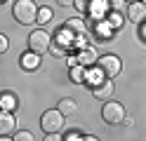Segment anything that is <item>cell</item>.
I'll return each mask as SVG.
<instances>
[{
  "instance_id": "277c9868",
  "label": "cell",
  "mask_w": 146,
  "mask_h": 141,
  "mask_svg": "<svg viewBox=\"0 0 146 141\" xmlns=\"http://www.w3.org/2000/svg\"><path fill=\"white\" fill-rule=\"evenodd\" d=\"M102 118H104L106 125H120L123 118H125V106L118 103V101L106 99L104 101V108H102Z\"/></svg>"
},
{
  "instance_id": "9a60e30c",
  "label": "cell",
  "mask_w": 146,
  "mask_h": 141,
  "mask_svg": "<svg viewBox=\"0 0 146 141\" xmlns=\"http://www.w3.org/2000/svg\"><path fill=\"white\" fill-rule=\"evenodd\" d=\"M17 103H19V101H17V97H14L12 92L0 94V108H3V111H14V108H17Z\"/></svg>"
},
{
  "instance_id": "4fadbf2b",
  "label": "cell",
  "mask_w": 146,
  "mask_h": 141,
  "mask_svg": "<svg viewBox=\"0 0 146 141\" xmlns=\"http://www.w3.org/2000/svg\"><path fill=\"white\" fill-rule=\"evenodd\" d=\"M76 59H78V64H83V66H92L97 61V52L92 50V47H83Z\"/></svg>"
},
{
  "instance_id": "30bf717a",
  "label": "cell",
  "mask_w": 146,
  "mask_h": 141,
  "mask_svg": "<svg viewBox=\"0 0 146 141\" xmlns=\"http://www.w3.org/2000/svg\"><path fill=\"white\" fill-rule=\"evenodd\" d=\"M66 31L71 35H85L87 33V26H85L83 19H68V21H66Z\"/></svg>"
},
{
  "instance_id": "7a4b0ae2",
  "label": "cell",
  "mask_w": 146,
  "mask_h": 141,
  "mask_svg": "<svg viewBox=\"0 0 146 141\" xmlns=\"http://www.w3.org/2000/svg\"><path fill=\"white\" fill-rule=\"evenodd\" d=\"M94 68L102 73V78H111V80H113L115 75L123 71V61L118 59L115 54H104V56H97Z\"/></svg>"
},
{
  "instance_id": "7c38bea8",
  "label": "cell",
  "mask_w": 146,
  "mask_h": 141,
  "mask_svg": "<svg viewBox=\"0 0 146 141\" xmlns=\"http://www.w3.org/2000/svg\"><path fill=\"white\" fill-rule=\"evenodd\" d=\"M123 21H125V12H113L111 9V14H108V19H106V26L111 28V31H120Z\"/></svg>"
},
{
  "instance_id": "d6986e66",
  "label": "cell",
  "mask_w": 146,
  "mask_h": 141,
  "mask_svg": "<svg viewBox=\"0 0 146 141\" xmlns=\"http://www.w3.org/2000/svg\"><path fill=\"white\" fill-rule=\"evenodd\" d=\"M50 52H52L54 56H64V54H66V45H61V42H57V45H50Z\"/></svg>"
},
{
  "instance_id": "52a82bcc",
  "label": "cell",
  "mask_w": 146,
  "mask_h": 141,
  "mask_svg": "<svg viewBox=\"0 0 146 141\" xmlns=\"http://www.w3.org/2000/svg\"><path fill=\"white\" fill-rule=\"evenodd\" d=\"M113 92H115V85H113L111 78H104V80H99L97 85H92V94H94V99L106 101V99H111V97H113Z\"/></svg>"
},
{
  "instance_id": "ffe728a7",
  "label": "cell",
  "mask_w": 146,
  "mask_h": 141,
  "mask_svg": "<svg viewBox=\"0 0 146 141\" xmlns=\"http://www.w3.org/2000/svg\"><path fill=\"white\" fill-rule=\"evenodd\" d=\"M7 50H10V40H7V35L0 33V54H5Z\"/></svg>"
},
{
  "instance_id": "484cf974",
  "label": "cell",
  "mask_w": 146,
  "mask_h": 141,
  "mask_svg": "<svg viewBox=\"0 0 146 141\" xmlns=\"http://www.w3.org/2000/svg\"><path fill=\"white\" fill-rule=\"evenodd\" d=\"M125 3H134V0H125Z\"/></svg>"
},
{
  "instance_id": "9c48e42d",
  "label": "cell",
  "mask_w": 146,
  "mask_h": 141,
  "mask_svg": "<svg viewBox=\"0 0 146 141\" xmlns=\"http://www.w3.org/2000/svg\"><path fill=\"white\" fill-rule=\"evenodd\" d=\"M19 64H21V68H24V71H38V68H40V64H42V59H40V54H38V52L29 50L26 54H21Z\"/></svg>"
},
{
  "instance_id": "8fae6325",
  "label": "cell",
  "mask_w": 146,
  "mask_h": 141,
  "mask_svg": "<svg viewBox=\"0 0 146 141\" xmlns=\"http://www.w3.org/2000/svg\"><path fill=\"white\" fill-rule=\"evenodd\" d=\"M57 108H59L66 118H73V115L78 113V101H76V99H61Z\"/></svg>"
},
{
  "instance_id": "5bb4252c",
  "label": "cell",
  "mask_w": 146,
  "mask_h": 141,
  "mask_svg": "<svg viewBox=\"0 0 146 141\" xmlns=\"http://www.w3.org/2000/svg\"><path fill=\"white\" fill-rule=\"evenodd\" d=\"M85 73H87V66H83V64H76V66H71L68 78H71L73 82H85Z\"/></svg>"
},
{
  "instance_id": "e0dca14e",
  "label": "cell",
  "mask_w": 146,
  "mask_h": 141,
  "mask_svg": "<svg viewBox=\"0 0 146 141\" xmlns=\"http://www.w3.org/2000/svg\"><path fill=\"white\" fill-rule=\"evenodd\" d=\"M12 139H14V141H33L35 136L31 134V132H29V129H17Z\"/></svg>"
},
{
  "instance_id": "603a6c76",
  "label": "cell",
  "mask_w": 146,
  "mask_h": 141,
  "mask_svg": "<svg viewBox=\"0 0 146 141\" xmlns=\"http://www.w3.org/2000/svg\"><path fill=\"white\" fill-rule=\"evenodd\" d=\"M120 125H125V127H132V125H134V118H132V115H125Z\"/></svg>"
},
{
  "instance_id": "6da1fadb",
  "label": "cell",
  "mask_w": 146,
  "mask_h": 141,
  "mask_svg": "<svg viewBox=\"0 0 146 141\" xmlns=\"http://www.w3.org/2000/svg\"><path fill=\"white\" fill-rule=\"evenodd\" d=\"M38 5L33 3V0H17L12 5V17L17 19V24L21 26H31L35 24V19H38Z\"/></svg>"
},
{
  "instance_id": "83f0119b",
  "label": "cell",
  "mask_w": 146,
  "mask_h": 141,
  "mask_svg": "<svg viewBox=\"0 0 146 141\" xmlns=\"http://www.w3.org/2000/svg\"><path fill=\"white\" fill-rule=\"evenodd\" d=\"M0 7H3V5H0Z\"/></svg>"
},
{
  "instance_id": "2e32d148",
  "label": "cell",
  "mask_w": 146,
  "mask_h": 141,
  "mask_svg": "<svg viewBox=\"0 0 146 141\" xmlns=\"http://www.w3.org/2000/svg\"><path fill=\"white\" fill-rule=\"evenodd\" d=\"M50 19H52V9H50V7H40L35 24H50Z\"/></svg>"
},
{
  "instance_id": "3957f363",
  "label": "cell",
  "mask_w": 146,
  "mask_h": 141,
  "mask_svg": "<svg viewBox=\"0 0 146 141\" xmlns=\"http://www.w3.org/2000/svg\"><path fill=\"white\" fill-rule=\"evenodd\" d=\"M64 120H66V115H64L59 108H50V111H45V113H42V118H40V127H42L45 134H54V132H61Z\"/></svg>"
},
{
  "instance_id": "cb8c5ba5",
  "label": "cell",
  "mask_w": 146,
  "mask_h": 141,
  "mask_svg": "<svg viewBox=\"0 0 146 141\" xmlns=\"http://www.w3.org/2000/svg\"><path fill=\"white\" fill-rule=\"evenodd\" d=\"M57 5H59V7H71L73 0H57Z\"/></svg>"
},
{
  "instance_id": "44dd1931",
  "label": "cell",
  "mask_w": 146,
  "mask_h": 141,
  "mask_svg": "<svg viewBox=\"0 0 146 141\" xmlns=\"http://www.w3.org/2000/svg\"><path fill=\"white\" fill-rule=\"evenodd\" d=\"M61 139H66V141H80L83 136H80L78 132H68V134H66V136H61Z\"/></svg>"
},
{
  "instance_id": "8992f818",
  "label": "cell",
  "mask_w": 146,
  "mask_h": 141,
  "mask_svg": "<svg viewBox=\"0 0 146 141\" xmlns=\"http://www.w3.org/2000/svg\"><path fill=\"white\" fill-rule=\"evenodd\" d=\"M125 17L130 19L132 24H144V21H146V5L141 3V0L127 3V7H125Z\"/></svg>"
},
{
  "instance_id": "d4e9b609",
  "label": "cell",
  "mask_w": 146,
  "mask_h": 141,
  "mask_svg": "<svg viewBox=\"0 0 146 141\" xmlns=\"http://www.w3.org/2000/svg\"><path fill=\"white\" fill-rule=\"evenodd\" d=\"M141 35H144V38H146V26H144V31H141Z\"/></svg>"
},
{
  "instance_id": "4316f807",
  "label": "cell",
  "mask_w": 146,
  "mask_h": 141,
  "mask_svg": "<svg viewBox=\"0 0 146 141\" xmlns=\"http://www.w3.org/2000/svg\"><path fill=\"white\" fill-rule=\"evenodd\" d=\"M141 3H144V5H146V0H141Z\"/></svg>"
},
{
  "instance_id": "5b68a950",
  "label": "cell",
  "mask_w": 146,
  "mask_h": 141,
  "mask_svg": "<svg viewBox=\"0 0 146 141\" xmlns=\"http://www.w3.org/2000/svg\"><path fill=\"white\" fill-rule=\"evenodd\" d=\"M50 45H52V35L45 31V28H35V31L29 35V50L38 52V54L50 52Z\"/></svg>"
},
{
  "instance_id": "7402d4cb",
  "label": "cell",
  "mask_w": 146,
  "mask_h": 141,
  "mask_svg": "<svg viewBox=\"0 0 146 141\" xmlns=\"http://www.w3.org/2000/svg\"><path fill=\"white\" fill-rule=\"evenodd\" d=\"M73 5H76L78 9H83V12H85V9H87V0H73Z\"/></svg>"
},
{
  "instance_id": "ba28073f",
  "label": "cell",
  "mask_w": 146,
  "mask_h": 141,
  "mask_svg": "<svg viewBox=\"0 0 146 141\" xmlns=\"http://www.w3.org/2000/svg\"><path fill=\"white\" fill-rule=\"evenodd\" d=\"M17 129V118L12 111H0V136H10Z\"/></svg>"
},
{
  "instance_id": "ac0fdd59",
  "label": "cell",
  "mask_w": 146,
  "mask_h": 141,
  "mask_svg": "<svg viewBox=\"0 0 146 141\" xmlns=\"http://www.w3.org/2000/svg\"><path fill=\"white\" fill-rule=\"evenodd\" d=\"M106 3H108V7H111L113 12H125V7H127L125 0H106Z\"/></svg>"
}]
</instances>
